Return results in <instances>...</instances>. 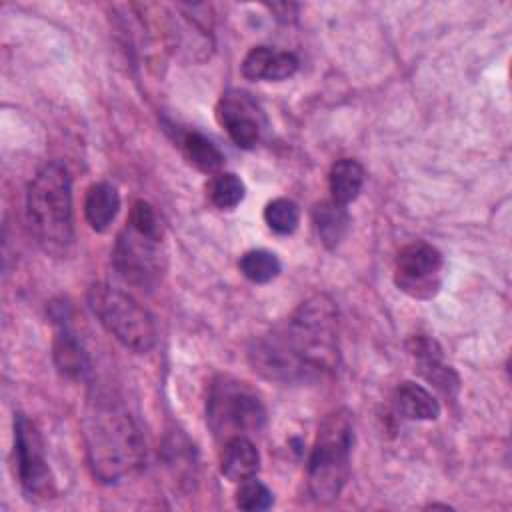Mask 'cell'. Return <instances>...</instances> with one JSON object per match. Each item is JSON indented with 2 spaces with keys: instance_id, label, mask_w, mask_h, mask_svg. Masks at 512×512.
I'll return each mask as SVG.
<instances>
[{
  "instance_id": "23",
  "label": "cell",
  "mask_w": 512,
  "mask_h": 512,
  "mask_svg": "<svg viewBox=\"0 0 512 512\" xmlns=\"http://www.w3.org/2000/svg\"><path fill=\"white\" fill-rule=\"evenodd\" d=\"M274 502V496L266 484H262L256 478H248L240 482V488L236 490V506L248 512H260L268 510Z\"/></svg>"
},
{
  "instance_id": "17",
  "label": "cell",
  "mask_w": 512,
  "mask_h": 512,
  "mask_svg": "<svg viewBox=\"0 0 512 512\" xmlns=\"http://www.w3.org/2000/svg\"><path fill=\"white\" fill-rule=\"evenodd\" d=\"M178 146L184 158L204 174H218L224 166V156L218 146L196 130H184L178 136Z\"/></svg>"
},
{
  "instance_id": "15",
  "label": "cell",
  "mask_w": 512,
  "mask_h": 512,
  "mask_svg": "<svg viewBox=\"0 0 512 512\" xmlns=\"http://www.w3.org/2000/svg\"><path fill=\"white\" fill-rule=\"evenodd\" d=\"M52 356L58 372L66 378H82L88 368V356L76 334L66 326V322H62V328L54 336Z\"/></svg>"
},
{
  "instance_id": "14",
  "label": "cell",
  "mask_w": 512,
  "mask_h": 512,
  "mask_svg": "<svg viewBox=\"0 0 512 512\" xmlns=\"http://www.w3.org/2000/svg\"><path fill=\"white\" fill-rule=\"evenodd\" d=\"M394 408L408 420H436L440 404L422 384L404 380L394 390Z\"/></svg>"
},
{
  "instance_id": "1",
  "label": "cell",
  "mask_w": 512,
  "mask_h": 512,
  "mask_svg": "<svg viewBox=\"0 0 512 512\" xmlns=\"http://www.w3.org/2000/svg\"><path fill=\"white\" fill-rule=\"evenodd\" d=\"M248 362L262 378L308 384L334 374L340 362L338 308L326 294L300 302L280 324L248 346Z\"/></svg>"
},
{
  "instance_id": "13",
  "label": "cell",
  "mask_w": 512,
  "mask_h": 512,
  "mask_svg": "<svg viewBox=\"0 0 512 512\" xmlns=\"http://www.w3.org/2000/svg\"><path fill=\"white\" fill-rule=\"evenodd\" d=\"M120 210L118 190L110 182H94L84 196V216L92 230L106 232Z\"/></svg>"
},
{
  "instance_id": "24",
  "label": "cell",
  "mask_w": 512,
  "mask_h": 512,
  "mask_svg": "<svg viewBox=\"0 0 512 512\" xmlns=\"http://www.w3.org/2000/svg\"><path fill=\"white\" fill-rule=\"evenodd\" d=\"M126 224H130L132 228H136L142 234L164 238V228H162L160 216L154 210V206L146 200H136L132 204V210H130V216H128Z\"/></svg>"
},
{
  "instance_id": "2",
  "label": "cell",
  "mask_w": 512,
  "mask_h": 512,
  "mask_svg": "<svg viewBox=\"0 0 512 512\" xmlns=\"http://www.w3.org/2000/svg\"><path fill=\"white\" fill-rule=\"evenodd\" d=\"M84 442L92 474L104 482H120L134 474L144 458L146 444L128 408L104 390H94L84 406Z\"/></svg>"
},
{
  "instance_id": "6",
  "label": "cell",
  "mask_w": 512,
  "mask_h": 512,
  "mask_svg": "<svg viewBox=\"0 0 512 512\" xmlns=\"http://www.w3.org/2000/svg\"><path fill=\"white\" fill-rule=\"evenodd\" d=\"M88 308L124 348L146 354L156 344V324L150 312L124 290L96 282L88 290Z\"/></svg>"
},
{
  "instance_id": "10",
  "label": "cell",
  "mask_w": 512,
  "mask_h": 512,
  "mask_svg": "<svg viewBox=\"0 0 512 512\" xmlns=\"http://www.w3.org/2000/svg\"><path fill=\"white\" fill-rule=\"evenodd\" d=\"M258 112L254 102L238 92H226L216 104V118L220 126L226 128L230 140L242 148L252 150L260 140V124H258Z\"/></svg>"
},
{
  "instance_id": "12",
  "label": "cell",
  "mask_w": 512,
  "mask_h": 512,
  "mask_svg": "<svg viewBox=\"0 0 512 512\" xmlns=\"http://www.w3.org/2000/svg\"><path fill=\"white\" fill-rule=\"evenodd\" d=\"M260 470V452L248 436H234L222 444L220 472L226 480L240 484Z\"/></svg>"
},
{
  "instance_id": "5",
  "label": "cell",
  "mask_w": 512,
  "mask_h": 512,
  "mask_svg": "<svg viewBox=\"0 0 512 512\" xmlns=\"http://www.w3.org/2000/svg\"><path fill=\"white\" fill-rule=\"evenodd\" d=\"M206 422L222 444L234 436H248L266 424V408L244 380L220 374L212 380L206 398Z\"/></svg>"
},
{
  "instance_id": "16",
  "label": "cell",
  "mask_w": 512,
  "mask_h": 512,
  "mask_svg": "<svg viewBox=\"0 0 512 512\" xmlns=\"http://www.w3.org/2000/svg\"><path fill=\"white\" fill-rule=\"evenodd\" d=\"M312 220H314L320 242L332 250L344 240V236L348 232V224H350V214H348L346 206H342L330 198V200H322L314 206Z\"/></svg>"
},
{
  "instance_id": "9",
  "label": "cell",
  "mask_w": 512,
  "mask_h": 512,
  "mask_svg": "<svg viewBox=\"0 0 512 512\" xmlns=\"http://www.w3.org/2000/svg\"><path fill=\"white\" fill-rule=\"evenodd\" d=\"M444 260L428 242L406 244L394 264V284L400 292L416 300H430L442 286Z\"/></svg>"
},
{
  "instance_id": "21",
  "label": "cell",
  "mask_w": 512,
  "mask_h": 512,
  "mask_svg": "<svg viewBox=\"0 0 512 512\" xmlns=\"http://www.w3.org/2000/svg\"><path fill=\"white\" fill-rule=\"evenodd\" d=\"M208 198L210 202L220 210H232L236 208L246 194V186L240 176L234 172H218L210 178L208 186Z\"/></svg>"
},
{
  "instance_id": "19",
  "label": "cell",
  "mask_w": 512,
  "mask_h": 512,
  "mask_svg": "<svg viewBox=\"0 0 512 512\" xmlns=\"http://www.w3.org/2000/svg\"><path fill=\"white\" fill-rule=\"evenodd\" d=\"M416 372L446 396H456L460 390V376L452 366L444 364L442 350L416 356Z\"/></svg>"
},
{
  "instance_id": "22",
  "label": "cell",
  "mask_w": 512,
  "mask_h": 512,
  "mask_svg": "<svg viewBox=\"0 0 512 512\" xmlns=\"http://www.w3.org/2000/svg\"><path fill=\"white\" fill-rule=\"evenodd\" d=\"M264 222L272 232L288 236L300 224V208L288 198H274L264 208Z\"/></svg>"
},
{
  "instance_id": "11",
  "label": "cell",
  "mask_w": 512,
  "mask_h": 512,
  "mask_svg": "<svg viewBox=\"0 0 512 512\" xmlns=\"http://www.w3.org/2000/svg\"><path fill=\"white\" fill-rule=\"evenodd\" d=\"M240 70L248 80L280 82L298 70V58L292 52L274 50L270 46H254L244 56Z\"/></svg>"
},
{
  "instance_id": "20",
  "label": "cell",
  "mask_w": 512,
  "mask_h": 512,
  "mask_svg": "<svg viewBox=\"0 0 512 512\" xmlns=\"http://www.w3.org/2000/svg\"><path fill=\"white\" fill-rule=\"evenodd\" d=\"M238 268H240L242 276L248 278L250 282L268 284L280 274L282 264H280V260L274 252L264 250V248H256V250H248L240 256Z\"/></svg>"
},
{
  "instance_id": "3",
  "label": "cell",
  "mask_w": 512,
  "mask_h": 512,
  "mask_svg": "<svg viewBox=\"0 0 512 512\" xmlns=\"http://www.w3.org/2000/svg\"><path fill=\"white\" fill-rule=\"evenodd\" d=\"M26 220L38 246L50 256H66L74 242L72 178L68 168L52 160L30 180Z\"/></svg>"
},
{
  "instance_id": "7",
  "label": "cell",
  "mask_w": 512,
  "mask_h": 512,
  "mask_svg": "<svg viewBox=\"0 0 512 512\" xmlns=\"http://www.w3.org/2000/svg\"><path fill=\"white\" fill-rule=\"evenodd\" d=\"M112 264L118 276L130 286L154 290L166 270L164 240L160 236L142 234L126 224L114 242Z\"/></svg>"
},
{
  "instance_id": "18",
  "label": "cell",
  "mask_w": 512,
  "mask_h": 512,
  "mask_svg": "<svg viewBox=\"0 0 512 512\" xmlns=\"http://www.w3.org/2000/svg\"><path fill=\"white\" fill-rule=\"evenodd\" d=\"M328 184H330L332 200L342 204V206H348L352 200L358 198V194L364 186V168H362V164L354 158L336 160L330 168Z\"/></svg>"
},
{
  "instance_id": "4",
  "label": "cell",
  "mask_w": 512,
  "mask_h": 512,
  "mask_svg": "<svg viewBox=\"0 0 512 512\" xmlns=\"http://www.w3.org/2000/svg\"><path fill=\"white\" fill-rule=\"evenodd\" d=\"M354 442L352 414L338 408L324 416L308 458V490L316 502L336 500L350 476Z\"/></svg>"
},
{
  "instance_id": "8",
  "label": "cell",
  "mask_w": 512,
  "mask_h": 512,
  "mask_svg": "<svg viewBox=\"0 0 512 512\" xmlns=\"http://www.w3.org/2000/svg\"><path fill=\"white\" fill-rule=\"evenodd\" d=\"M14 454L24 496L32 502L50 500L56 494L54 474L46 460L42 436L36 424L24 414H16L14 418Z\"/></svg>"
}]
</instances>
